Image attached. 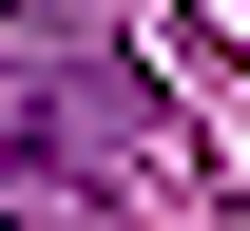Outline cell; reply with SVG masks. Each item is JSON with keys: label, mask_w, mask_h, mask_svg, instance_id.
Listing matches in <instances>:
<instances>
[{"label": "cell", "mask_w": 250, "mask_h": 231, "mask_svg": "<svg viewBox=\"0 0 250 231\" xmlns=\"http://www.w3.org/2000/svg\"><path fill=\"white\" fill-rule=\"evenodd\" d=\"M135 154H173L154 77L77 58V39H20V58H0V212H96Z\"/></svg>", "instance_id": "obj_1"}]
</instances>
